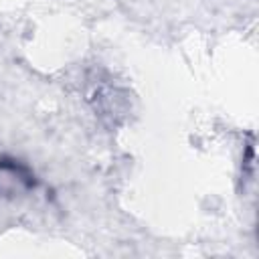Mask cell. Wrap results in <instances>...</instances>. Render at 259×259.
Returning <instances> with one entry per match:
<instances>
[{
  "mask_svg": "<svg viewBox=\"0 0 259 259\" xmlns=\"http://www.w3.org/2000/svg\"><path fill=\"white\" fill-rule=\"evenodd\" d=\"M36 186L34 172L20 160L0 158V196L26 194Z\"/></svg>",
  "mask_w": 259,
  "mask_h": 259,
  "instance_id": "6da1fadb",
  "label": "cell"
}]
</instances>
